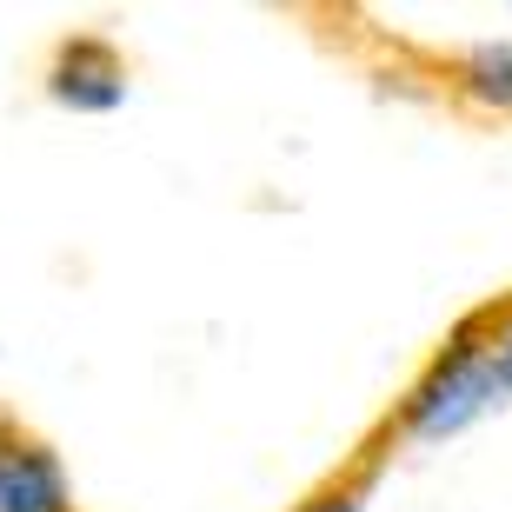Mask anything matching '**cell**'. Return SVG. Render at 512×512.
Instances as JSON below:
<instances>
[{
    "label": "cell",
    "instance_id": "cell-2",
    "mask_svg": "<svg viewBox=\"0 0 512 512\" xmlns=\"http://www.w3.org/2000/svg\"><path fill=\"white\" fill-rule=\"evenodd\" d=\"M47 94H54L67 114H114V107H127V67L114 60V47L74 40V47L54 60Z\"/></svg>",
    "mask_w": 512,
    "mask_h": 512
},
{
    "label": "cell",
    "instance_id": "cell-4",
    "mask_svg": "<svg viewBox=\"0 0 512 512\" xmlns=\"http://www.w3.org/2000/svg\"><path fill=\"white\" fill-rule=\"evenodd\" d=\"M466 80H473L479 100L512 107V47H473V54H466Z\"/></svg>",
    "mask_w": 512,
    "mask_h": 512
},
{
    "label": "cell",
    "instance_id": "cell-3",
    "mask_svg": "<svg viewBox=\"0 0 512 512\" xmlns=\"http://www.w3.org/2000/svg\"><path fill=\"white\" fill-rule=\"evenodd\" d=\"M0 512H67V473L47 446H0Z\"/></svg>",
    "mask_w": 512,
    "mask_h": 512
},
{
    "label": "cell",
    "instance_id": "cell-6",
    "mask_svg": "<svg viewBox=\"0 0 512 512\" xmlns=\"http://www.w3.org/2000/svg\"><path fill=\"white\" fill-rule=\"evenodd\" d=\"M493 353H499V373H506V386H512V326L499 333V346H493Z\"/></svg>",
    "mask_w": 512,
    "mask_h": 512
},
{
    "label": "cell",
    "instance_id": "cell-5",
    "mask_svg": "<svg viewBox=\"0 0 512 512\" xmlns=\"http://www.w3.org/2000/svg\"><path fill=\"white\" fill-rule=\"evenodd\" d=\"M306 512H366V499L360 493H326V499H313Z\"/></svg>",
    "mask_w": 512,
    "mask_h": 512
},
{
    "label": "cell",
    "instance_id": "cell-1",
    "mask_svg": "<svg viewBox=\"0 0 512 512\" xmlns=\"http://www.w3.org/2000/svg\"><path fill=\"white\" fill-rule=\"evenodd\" d=\"M506 399V373H499V353L493 346H473L459 340L446 360L419 380L413 406H406V426H413V439H426V446H439V439H459L473 419H486Z\"/></svg>",
    "mask_w": 512,
    "mask_h": 512
}]
</instances>
